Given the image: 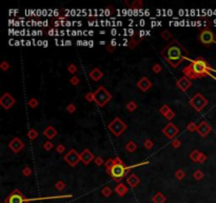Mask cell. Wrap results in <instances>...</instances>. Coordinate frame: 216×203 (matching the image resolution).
<instances>
[{"label": "cell", "mask_w": 216, "mask_h": 203, "mask_svg": "<svg viewBox=\"0 0 216 203\" xmlns=\"http://www.w3.org/2000/svg\"><path fill=\"white\" fill-rule=\"evenodd\" d=\"M160 55L162 58L169 63L172 68H177L183 61L189 59V52L177 39H174L169 45L164 48Z\"/></svg>", "instance_id": "6da1fadb"}, {"label": "cell", "mask_w": 216, "mask_h": 203, "mask_svg": "<svg viewBox=\"0 0 216 203\" xmlns=\"http://www.w3.org/2000/svg\"><path fill=\"white\" fill-rule=\"evenodd\" d=\"M211 72L216 73V70L211 67L206 61V59L202 57H197L196 59L191 60L190 64L183 69V73L185 74V76L189 77L190 79H197V78L206 77V76H212L216 79V77L212 75Z\"/></svg>", "instance_id": "7a4b0ae2"}, {"label": "cell", "mask_w": 216, "mask_h": 203, "mask_svg": "<svg viewBox=\"0 0 216 203\" xmlns=\"http://www.w3.org/2000/svg\"><path fill=\"white\" fill-rule=\"evenodd\" d=\"M112 94L108 90L105 89V87H98L94 91V102L99 106V107H103L112 100Z\"/></svg>", "instance_id": "3957f363"}, {"label": "cell", "mask_w": 216, "mask_h": 203, "mask_svg": "<svg viewBox=\"0 0 216 203\" xmlns=\"http://www.w3.org/2000/svg\"><path fill=\"white\" fill-rule=\"evenodd\" d=\"M189 103H190V106H191L194 110H196V111L199 112L205 108L206 106L208 105V100H207L201 93H196V94L194 95L193 98L190 100Z\"/></svg>", "instance_id": "277c9868"}, {"label": "cell", "mask_w": 216, "mask_h": 203, "mask_svg": "<svg viewBox=\"0 0 216 203\" xmlns=\"http://www.w3.org/2000/svg\"><path fill=\"white\" fill-rule=\"evenodd\" d=\"M108 127H109V130L111 131V132H113L114 136H121L122 132L127 129L128 126L120 120L119 117H115V119L109 124Z\"/></svg>", "instance_id": "5b68a950"}, {"label": "cell", "mask_w": 216, "mask_h": 203, "mask_svg": "<svg viewBox=\"0 0 216 203\" xmlns=\"http://www.w3.org/2000/svg\"><path fill=\"white\" fill-rule=\"evenodd\" d=\"M199 40L202 45L205 46H210L212 44H215V34L209 29L201 31L199 34Z\"/></svg>", "instance_id": "8992f818"}, {"label": "cell", "mask_w": 216, "mask_h": 203, "mask_svg": "<svg viewBox=\"0 0 216 203\" xmlns=\"http://www.w3.org/2000/svg\"><path fill=\"white\" fill-rule=\"evenodd\" d=\"M64 160H65V162H67L70 166L74 167L79 163V161H80V153H78L75 149H71V150H69V152L64 156Z\"/></svg>", "instance_id": "52a82bcc"}, {"label": "cell", "mask_w": 216, "mask_h": 203, "mask_svg": "<svg viewBox=\"0 0 216 203\" xmlns=\"http://www.w3.org/2000/svg\"><path fill=\"white\" fill-rule=\"evenodd\" d=\"M125 164H115L111 168V176L115 181H120L122 177H125Z\"/></svg>", "instance_id": "ba28073f"}, {"label": "cell", "mask_w": 216, "mask_h": 203, "mask_svg": "<svg viewBox=\"0 0 216 203\" xmlns=\"http://www.w3.org/2000/svg\"><path fill=\"white\" fill-rule=\"evenodd\" d=\"M162 132H164V134L168 138V139L173 140V139H175V136H177V133L179 132V129H178V127H176L173 123H169L168 125L164 127Z\"/></svg>", "instance_id": "9c48e42d"}, {"label": "cell", "mask_w": 216, "mask_h": 203, "mask_svg": "<svg viewBox=\"0 0 216 203\" xmlns=\"http://www.w3.org/2000/svg\"><path fill=\"white\" fill-rule=\"evenodd\" d=\"M6 203H25L26 202V199L23 197L22 194H21L18 189H15L11 195H8V197L6 198Z\"/></svg>", "instance_id": "30bf717a"}, {"label": "cell", "mask_w": 216, "mask_h": 203, "mask_svg": "<svg viewBox=\"0 0 216 203\" xmlns=\"http://www.w3.org/2000/svg\"><path fill=\"white\" fill-rule=\"evenodd\" d=\"M14 104H15V98L10 93H8V92L3 93V95L0 98V105L2 106L6 110H8Z\"/></svg>", "instance_id": "8fae6325"}, {"label": "cell", "mask_w": 216, "mask_h": 203, "mask_svg": "<svg viewBox=\"0 0 216 203\" xmlns=\"http://www.w3.org/2000/svg\"><path fill=\"white\" fill-rule=\"evenodd\" d=\"M211 130H212V127H211V125L207 122V121H202V122H200L199 124L197 125L196 131L199 133V136H202V138H205V136H208V133Z\"/></svg>", "instance_id": "7c38bea8"}, {"label": "cell", "mask_w": 216, "mask_h": 203, "mask_svg": "<svg viewBox=\"0 0 216 203\" xmlns=\"http://www.w3.org/2000/svg\"><path fill=\"white\" fill-rule=\"evenodd\" d=\"M8 147H10V149H11L13 152L17 153L24 147V144H23V142L19 139V138H14L11 142L8 143Z\"/></svg>", "instance_id": "4fadbf2b"}, {"label": "cell", "mask_w": 216, "mask_h": 203, "mask_svg": "<svg viewBox=\"0 0 216 203\" xmlns=\"http://www.w3.org/2000/svg\"><path fill=\"white\" fill-rule=\"evenodd\" d=\"M176 85H177V87L181 90V91L186 92L187 90L192 86V81H191V79L189 77H187V76H183V77H180L179 79L176 81Z\"/></svg>", "instance_id": "5bb4252c"}, {"label": "cell", "mask_w": 216, "mask_h": 203, "mask_svg": "<svg viewBox=\"0 0 216 203\" xmlns=\"http://www.w3.org/2000/svg\"><path fill=\"white\" fill-rule=\"evenodd\" d=\"M93 160H95L94 155L90 149H84L82 152L80 153V161L82 162L84 165H89Z\"/></svg>", "instance_id": "9a60e30c"}, {"label": "cell", "mask_w": 216, "mask_h": 203, "mask_svg": "<svg viewBox=\"0 0 216 203\" xmlns=\"http://www.w3.org/2000/svg\"><path fill=\"white\" fill-rule=\"evenodd\" d=\"M137 87H138L141 91L147 92L148 90L152 87V83L149 81V78L148 77H141L138 81H137Z\"/></svg>", "instance_id": "2e32d148"}, {"label": "cell", "mask_w": 216, "mask_h": 203, "mask_svg": "<svg viewBox=\"0 0 216 203\" xmlns=\"http://www.w3.org/2000/svg\"><path fill=\"white\" fill-rule=\"evenodd\" d=\"M43 134L47 136V139L49 140V141H51V140L54 139V138L57 136V130H56L53 126H47L45 129V131H43Z\"/></svg>", "instance_id": "e0dca14e"}, {"label": "cell", "mask_w": 216, "mask_h": 203, "mask_svg": "<svg viewBox=\"0 0 216 203\" xmlns=\"http://www.w3.org/2000/svg\"><path fill=\"white\" fill-rule=\"evenodd\" d=\"M89 76H90V78H91L92 81H98L99 79H101V77L103 76V73L101 72V71H100L98 68H94V69H93L91 72H90Z\"/></svg>", "instance_id": "ac0fdd59"}, {"label": "cell", "mask_w": 216, "mask_h": 203, "mask_svg": "<svg viewBox=\"0 0 216 203\" xmlns=\"http://www.w3.org/2000/svg\"><path fill=\"white\" fill-rule=\"evenodd\" d=\"M127 182H128V184H129L131 187H135V186H137V185L139 184V182H140V179H139L138 176H136L135 173H132V175H130L129 177H128Z\"/></svg>", "instance_id": "d6986e66"}, {"label": "cell", "mask_w": 216, "mask_h": 203, "mask_svg": "<svg viewBox=\"0 0 216 203\" xmlns=\"http://www.w3.org/2000/svg\"><path fill=\"white\" fill-rule=\"evenodd\" d=\"M115 192H116L119 196H121L122 197V196H125L128 192V187L125 186L123 183H119L116 187H115Z\"/></svg>", "instance_id": "ffe728a7"}, {"label": "cell", "mask_w": 216, "mask_h": 203, "mask_svg": "<svg viewBox=\"0 0 216 203\" xmlns=\"http://www.w3.org/2000/svg\"><path fill=\"white\" fill-rule=\"evenodd\" d=\"M153 201H154V203H164L166 201V197L161 192H157L153 197Z\"/></svg>", "instance_id": "44dd1931"}, {"label": "cell", "mask_w": 216, "mask_h": 203, "mask_svg": "<svg viewBox=\"0 0 216 203\" xmlns=\"http://www.w3.org/2000/svg\"><path fill=\"white\" fill-rule=\"evenodd\" d=\"M125 149H127V151H129V152H134V151L137 149V145H136V143L133 142V141H129V142L125 144Z\"/></svg>", "instance_id": "7402d4cb"}, {"label": "cell", "mask_w": 216, "mask_h": 203, "mask_svg": "<svg viewBox=\"0 0 216 203\" xmlns=\"http://www.w3.org/2000/svg\"><path fill=\"white\" fill-rule=\"evenodd\" d=\"M125 3L127 4V6H129L130 8H141L142 6V2L140 1V0H135V1H133V2H129V1H125Z\"/></svg>", "instance_id": "603a6c76"}, {"label": "cell", "mask_w": 216, "mask_h": 203, "mask_svg": "<svg viewBox=\"0 0 216 203\" xmlns=\"http://www.w3.org/2000/svg\"><path fill=\"white\" fill-rule=\"evenodd\" d=\"M200 151H198V150H193L192 151L191 153H190V159H191L192 161L193 162H198V159H199V157H200Z\"/></svg>", "instance_id": "cb8c5ba5"}, {"label": "cell", "mask_w": 216, "mask_h": 203, "mask_svg": "<svg viewBox=\"0 0 216 203\" xmlns=\"http://www.w3.org/2000/svg\"><path fill=\"white\" fill-rule=\"evenodd\" d=\"M137 104H136V102H134V100H130L129 103L127 104V109L129 110L130 112H133L135 111L136 109H137Z\"/></svg>", "instance_id": "d4e9b609"}, {"label": "cell", "mask_w": 216, "mask_h": 203, "mask_svg": "<svg viewBox=\"0 0 216 203\" xmlns=\"http://www.w3.org/2000/svg\"><path fill=\"white\" fill-rule=\"evenodd\" d=\"M160 36L162 37L164 40H167V41H168V40H170V39L172 38V34H171V32H170L169 30H164V32L160 34Z\"/></svg>", "instance_id": "484cf974"}, {"label": "cell", "mask_w": 216, "mask_h": 203, "mask_svg": "<svg viewBox=\"0 0 216 203\" xmlns=\"http://www.w3.org/2000/svg\"><path fill=\"white\" fill-rule=\"evenodd\" d=\"M170 111H171V108H170L168 105H164L160 109H159V112H160L162 115H164V117H166L167 114L169 113Z\"/></svg>", "instance_id": "4316f807"}, {"label": "cell", "mask_w": 216, "mask_h": 203, "mask_svg": "<svg viewBox=\"0 0 216 203\" xmlns=\"http://www.w3.org/2000/svg\"><path fill=\"white\" fill-rule=\"evenodd\" d=\"M28 136L31 140H35L37 136H38V132H37V130H35V129H30L28 132Z\"/></svg>", "instance_id": "83f0119b"}, {"label": "cell", "mask_w": 216, "mask_h": 203, "mask_svg": "<svg viewBox=\"0 0 216 203\" xmlns=\"http://www.w3.org/2000/svg\"><path fill=\"white\" fill-rule=\"evenodd\" d=\"M175 177H176V179L177 180H183L185 177H186V173H185V171H183V169H178L176 173H175Z\"/></svg>", "instance_id": "f1b7e54d"}, {"label": "cell", "mask_w": 216, "mask_h": 203, "mask_svg": "<svg viewBox=\"0 0 216 203\" xmlns=\"http://www.w3.org/2000/svg\"><path fill=\"white\" fill-rule=\"evenodd\" d=\"M187 129H188L189 131H191V132H194V131L197 130V125L194 122H190L188 125H187Z\"/></svg>", "instance_id": "f546056e"}, {"label": "cell", "mask_w": 216, "mask_h": 203, "mask_svg": "<svg viewBox=\"0 0 216 203\" xmlns=\"http://www.w3.org/2000/svg\"><path fill=\"white\" fill-rule=\"evenodd\" d=\"M38 104H39L38 100H37V98H31V100H29V106H30L31 108H36L37 106H38Z\"/></svg>", "instance_id": "4dcf8cb0"}, {"label": "cell", "mask_w": 216, "mask_h": 203, "mask_svg": "<svg viewBox=\"0 0 216 203\" xmlns=\"http://www.w3.org/2000/svg\"><path fill=\"white\" fill-rule=\"evenodd\" d=\"M101 194H102L105 197H110L112 194V190L109 186H105V187H103V189L101 190Z\"/></svg>", "instance_id": "1f68e13d"}, {"label": "cell", "mask_w": 216, "mask_h": 203, "mask_svg": "<svg viewBox=\"0 0 216 203\" xmlns=\"http://www.w3.org/2000/svg\"><path fill=\"white\" fill-rule=\"evenodd\" d=\"M43 148H45V150L50 151L51 149L54 148V144H53L51 141H47V142H45V144H43Z\"/></svg>", "instance_id": "d6a6232c"}, {"label": "cell", "mask_w": 216, "mask_h": 203, "mask_svg": "<svg viewBox=\"0 0 216 203\" xmlns=\"http://www.w3.org/2000/svg\"><path fill=\"white\" fill-rule=\"evenodd\" d=\"M115 164H116V163H115V160H114V159H109V160H107L105 163V168H112Z\"/></svg>", "instance_id": "836d02e7"}, {"label": "cell", "mask_w": 216, "mask_h": 203, "mask_svg": "<svg viewBox=\"0 0 216 203\" xmlns=\"http://www.w3.org/2000/svg\"><path fill=\"white\" fill-rule=\"evenodd\" d=\"M193 177L196 179L197 181H199V180H201V179L203 178V173H202L201 170H196V171L193 173Z\"/></svg>", "instance_id": "e575fe53"}, {"label": "cell", "mask_w": 216, "mask_h": 203, "mask_svg": "<svg viewBox=\"0 0 216 203\" xmlns=\"http://www.w3.org/2000/svg\"><path fill=\"white\" fill-rule=\"evenodd\" d=\"M144 147L147 148V149H151V148L153 147V145H154V143H153V141H152V140L147 139V140H146V141H144Z\"/></svg>", "instance_id": "d590c367"}, {"label": "cell", "mask_w": 216, "mask_h": 203, "mask_svg": "<svg viewBox=\"0 0 216 203\" xmlns=\"http://www.w3.org/2000/svg\"><path fill=\"white\" fill-rule=\"evenodd\" d=\"M56 188L58 189V190H63L64 188H65V183H64L63 181H59V182H57L56 183Z\"/></svg>", "instance_id": "8d00e7d4"}, {"label": "cell", "mask_w": 216, "mask_h": 203, "mask_svg": "<svg viewBox=\"0 0 216 203\" xmlns=\"http://www.w3.org/2000/svg\"><path fill=\"white\" fill-rule=\"evenodd\" d=\"M171 144H172V146L174 148H178V147H180V145H181V142H180L179 140L178 139H173L172 140V142H171Z\"/></svg>", "instance_id": "74e56055"}, {"label": "cell", "mask_w": 216, "mask_h": 203, "mask_svg": "<svg viewBox=\"0 0 216 203\" xmlns=\"http://www.w3.org/2000/svg\"><path fill=\"white\" fill-rule=\"evenodd\" d=\"M84 98H86L88 102H94V92H89V93H86Z\"/></svg>", "instance_id": "f35d334b"}, {"label": "cell", "mask_w": 216, "mask_h": 203, "mask_svg": "<svg viewBox=\"0 0 216 203\" xmlns=\"http://www.w3.org/2000/svg\"><path fill=\"white\" fill-rule=\"evenodd\" d=\"M152 70H153V72H154V73H160L161 70H162V68H161V66L159 64H155L152 67Z\"/></svg>", "instance_id": "ab89813d"}, {"label": "cell", "mask_w": 216, "mask_h": 203, "mask_svg": "<svg viewBox=\"0 0 216 203\" xmlns=\"http://www.w3.org/2000/svg\"><path fill=\"white\" fill-rule=\"evenodd\" d=\"M68 71H69L70 73H72V74H74V73L77 72V67H76V66H75L74 64H71V65L69 66V67H68Z\"/></svg>", "instance_id": "60d3db41"}, {"label": "cell", "mask_w": 216, "mask_h": 203, "mask_svg": "<svg viewBox=\"0 0 216 203\" xmlns=\"http://www.w3.org/2000/svg\"><path fill=\"white\" fill-rule=\"evenodd\" d=\"M0 68L3 70V71H6V70H8L10 69V65H8V61H2L1 64H0Z\"/></svg>", "instance_id": "b9f144b4"}, {"label": "cell", "mask_w": 216, "mask_h": 203, "mask_svg": "<svg viewBox=\"0 0 216 203\" xmlns=\"http://www.w3.org/2000/svg\"><path fill=\"white\" fill-rule=\"evenodd\" d=\"M94 162L97 166H101V165L103 164V159L101 158V157H96L94 160Z\"/></svg>", "instance_id": "7bdbcfd3"}, {"label": "cell", "mask_w": 216, "mask_h": 203, "mask_svg": "<svg viewBox=\"0 0 216 203\" xmlns=\"http://www.w3.org/2000/svg\"><path fill=\"white\" fill-rule=\"evenodd\" d=\"M70 81H71V84H72L73 86H77L78 84H79V81H80V79H79L77 76H73Z\"/></svg>", "instance_id": "ee69618b"}, {"label": "cell", "mask_w": 216, "mask_h": 203, "mask_svg": "<svg viewBox=\"0 0 216 203\" xmlns=\"http://www.w3.org/2000/svg\"><path fill=\"white\" fill-rule=\"evenodd\" d=\"M31 173H32V169H31L30 167H24L22 169V175L23 176H31Z\"/></svg>", "instance_id": "f6af8a7d"}, {"label": "cell", "mask_w": 216, "mask_h": 203, "mask_svg": "<svg viewBox=\"0 0 216 203\" xmlns=\"http://www.w3.org/2000/svg\"><path fill=\"white\" fill-rule=\"evenodd\" d=\"M56 150H57V152H59V153L63 152V151L65 150V146H64L63 144H58L57 145V147H56Z\"/></svg>", "instance_id": "bcb514c9"}, {"label": "cell", "mask_w": 216, "mask_h": 203, "mask_svg": "<svg viewBox=\"0 0 216 203\" xmlns=\"http://www.w3.org/2000/svg\"><path fill=\"white\" fill-rule=\"evenodd\" d=\"M67 110H68V112H69V113H73V112L76 110V107H75L74 104H70V105H68Z\"/></svg>", "instance_id": "7dc6e473"}, {"label": "cell", "mask_w": 216, "mask_h": 203, "mask_svg": "<svg viewBox=\"0 0 216 203\" xmlns=\"http://www.w3.org/2000/svg\"><path fill=\"white\" fill-rule=\"evenodd\" d=\"M207 161V156H206L205 153H200V157L199 159H198V163H205V162Z\"/></svg>", "instance_id": "c3c4849f"}, {"label": "cell", "mask_w": 216, "mask_h": 203, "mask_svg": "<svg viewBox=\"0 0 216 203\" xmlns=\"http://www.w3.org/2000/svg\"><path fill=\"white\" fill-rule=\"evenodd\" d=\"M174 117H175V112H174V111H172V110H171V111H170L169 113H168V114L166 115V119H167V120L171 121L172 119H174Z\"/></svg>", "instance_id": "681fc988"}, {"label": "cell", "mask_w": 216, "mask_h": 203, "mask_svg": "<svg viewBox=\"0 0 216 203\" xmlns=\"http://www.w3.org/2000/svg\"><path fill=\"white\" fill-rule=\"evenodd\" d=\"M114 160H115V163H116V164H123V162L121 161V159H120L119 157H116Z\"/></svg>", "instance_id": "f907efd6"}, {"label": "cell", "mask_w": 216, "mask_h": 203, "mask_svg": "<svg viewBox=\"0 0 216 203\" xmlns=\"http://www.w3.org/2000/svg\"><path fill=\"white\" fill-rule=\"evenodd\" d=\"M130 170H131V167H127V168H125V176H127L128 173H130Z\"/></svg>", "instance_id": "816d5d0a"}, {"label": "cell", "mask_w": 216, "mask_h": 203, "mask_svg": "<svg viewBox=\"0 0 216 203\" xmlns=\"http://www.w3.org/2000/svg\"><path fill=\"white\" fill-rule=\"evenodd\" d=\"M111 46H112V47H114V46H116V40H115V39H113V40L111 41Z\"/></svg>", "instance_id": "f5cc1de1"}, {"label": "cell", "mask_w": 216, "mask_h": 203, "mask_svg": "<svg viewBox=\"0 0 216 203\" xmlns=\"http://www.w3.org/2000/svg\"><path fill=\"white\" fill-rule=\"evenodd\" d=\"M105 171H107V173H108V175L111 176V168H107V170H105Z\"/></svg>", "instance_id": "db71d44e"}]
</instances>
